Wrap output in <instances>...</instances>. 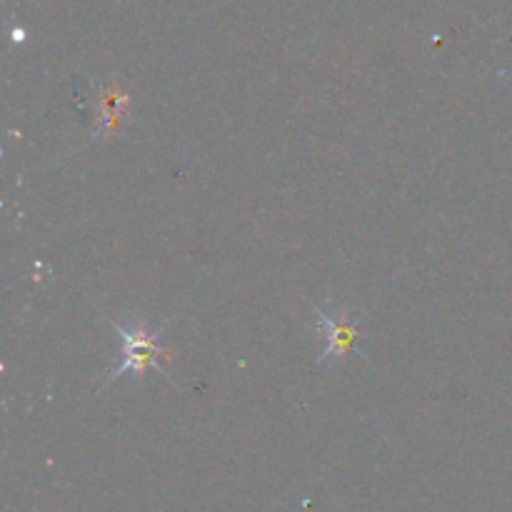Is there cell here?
Listing matches in <instances>:
<instances>
[{"label":"cell","mask_w":512,"mask_h":512,"mask_svg":"<svg viewBox=\"0 0 512 512\" xmlns=\"http://www.w3.org/2000/svg\"><path fill=\"white\" fill-rule=\"evenodd\" d=\"M115 330H118L120 340H123L125 345V358L123 363L110 373L108 380L120 378V375L130 373V370L138 375H143L148 368L160 370V358L170 360L168 350L160 348V345L153 340V335H148V330H145L143 325H135V328L128 330V328H120V325L115 323Z\"/></svg>","instance_id":"6da1fadb"},{"label":"cell","mask_w":512,"mask_h":512,"mask_svg":"<svg viewBox=\"0 0 512 512\" xmlns=\"http://www.w3.org/2000/svg\"><path fill=\"white\" fill-rule=\"evenodd\" d=\"M318 320H320V328H323L325 335H328V348H325L323 358L320 360L343 358V355L353 348L355 340H358V328H353L345 315L323 313V310H318Z\"/></svg>","instance_id":"7a4b0ae2"}]
</instances>
